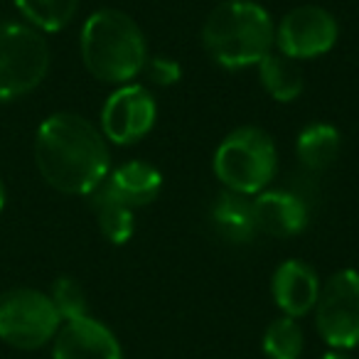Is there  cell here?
I'll list each match as a JSON object with an SVG mask.
<instances>
[{"label":"cell","instance_id":"cell-1","mask_svg":"<svg viewBox=\"0 0 359 359\" xmlns=\"http://www.w3.org/2000/svg\"><path fill=\"white\" fill-rule=\"evenodd\" d=\"M35 163L45 182L65 195H86L109 177L106 138L79 114H55L37 128Z\"/></svg>","mask_w":359,"mask_h":359},{"label":"cell","instance_id":"cell-2","mask_svg":"<svg viewBox=\"0 0 359 359\" xmlns=\"http://www.w3.org/2000/svg\"><path fill=\"white\" fill-rule=\"evenodd\" d=\"M202 47L224 69L256 67L276 47V25L254 0H226L207 15Z\"/></svg>","mask_w":359,"mask_h":359},{"label":"cell","instance_id":"cell-3","mask_svg":"<svg viewBox=\"0 0 359 359\" xmlns=\"http://www.w3.org/2000/svg\"><path fill=\"white\" fill-rule=\"evenodd\" d=\"M81 60L94 79L106 84H128L148 62L143 30L121 11H96L81 27Z\"/></svg>","mask_w":359,"mask_h":359},{"label":"cell","instance_id":"cell-4","mask_svg":"<svg viewBox=\"0 0 359 359\" xmlns=\"http://www.w3.org/2000/svg\"><path fill=\"white\" fill-rule=\"evenodd\" d=\"M212 168L222 185L236 195H259L278 170V150L264 128L241 126L215 150Z\"/></svg>","mask_w":359,"mask_h":359},{"label":"cell","instance_id":"cell-5","mask_svg":"<svg viewBox=\"0 0 359 359\" xmlns=\"http://www.w3.org/2000/svg\"><path fill=\"white\" fill-rule=\"evenodd\" d=\"M50 69V45L40 30L22 22H0V101L30 94Z\"/></svg>","mask_w":359,"mask_h":359},{"label":"cell","instance_id":"cell-6","mask_svg":"<svg viewBox=\"0 0 359 359\" xmlns=\"http://www.w3.org/2000/svg\"><path fill=\"white\" fill-rule=\"evenodd\" d=\"M62 327L50 295L32 288H13L0 295V339L18 349H37L55 339Z\"/></svg>","mask_w":359,"mask_h":359},{"label":"cell","instance_id":"cell-7","mask_svg":"<svg viewBox=\"0 0 359 359\" xmlns=\"http://www.w3.org/2000/svg\"><path fill=\"white\" fill-rule=\"evenodd\" d=\"M315 327L332 349L359 347V271L342 269L320 288Z\"/></svg>","mask_w":359,"mask_h":359},{"label":"cell","instance_id":"cell-8","mask_svg":"<svg viewBox=\"0 0 359 359\" xmlns=\"http://www.w3.org/2000/svg\"><path fill=\"white\" fill-rule=\"evenodd\" d=\"M339 25L330 11L320 6H298L276 25V47L295 62L323 57L337 45Z\"/></svg>","mask_w":359,"mask_h":359},{"label":"cell","instance_id":"cell-9","mask_svg":"<svg viewBox=\"0 0 359 359\" xmlns=\"http://www.w3.org/2000/svg\"><path fill=\"white\" fill-rule=\"evenodd\" d=\"M155 118L153 94L140 84H121L101 109V133L116 145H130L153 130Z\"/></svg>","mask_w":359,"mask_h":359},{"label":"cell","instance_id":"cell-10","mask_svg":"<svg viewBox=\"0 0 359 359\" xmlns=\"http://www.w3.org/2000/svg\"><path fill=\"white\" fill-rule=\"evenodd\" d=\"M52 359H123V349L104 323L84 315L57 330Z\"/></svg>","mask_w":359,"mask_h":359},{"label":"cell","instance_id":"cell-11","mask_svg":"<svg viewBox=\"0 0 359 359\" xmlns=\"http://www.w3.org/2000/svg\"><path fill=\"white\" fill-rule=\"evenodd\" d=\"M320 278L308 264L303 261H283L276 269L271 280V293L278 305V310L288 318H305L315 310V303L320 298Z\"/></svg>","mask_w":359,"mask_h":359},{"label":"cell","instance_id":"cell-12","mask_svg":"<svg viewBox=\"0 0 359 359\" xmlns=\"http://www.w3.org/2000/svg\"><path fill=\"white\" fill-rule=\"evenodd\" d=\"M256 229L276 239H288L308 226V207L298 195L283 190H264L254 195Z\"/></svg>","mask_w":359,"mask_h":359},{"label":"cell","instance_id":"cell-13","mask_svg":"<svg viewBox=\"0 0 359 359\" xmlns=\"http://www.w3.org/2000/svg\"><path fill=\"white\" fill-rule=\"evenodd\" d=\"M210 217L217 234L229 244H249L259 234L254 219V205H251V200H246V195L224 190L212 205Z\"/></svg>","mask_w":359,"mask_h":359},{"label":"cell","instance_id":"cell-14","mask_svg":"<svg viewBox=\"0 0 359 359\" xmlns=\"http://www.w3.org/2000/svg\"><path fill=\"white\" fill-rule=\"evenodd\" d=\"M106 185L135 210V207L150 205L160 195V190H163V175L150 163L130 160V163L118 165L106 177Z\"/></svg>","mask_w":359,"mask_h":359},{"label":"cell","instance_id":"cell-15","mask_svg":"<svg viewBox=\"0 0 359 359\" xmlns=\"http://www.w3.org/2000/svg\"><path fill=\"white\" fill-rule=\"evenodd\" d=\"M89 197H91V210H94V215H96L101 234H104L111 244H126V241L133 236V229H135L133 207L126 200H121V197L106 185V180Z\"/></svg>","mask_w":359,"mask_h":359},{"label":"cell","instance_id":"cell-16","mask_svg":"<svg viewBox=\"0 0 359 359\" xmlns=\"http://www.w3.org/2000/svg\"><path fill=\"white\" fill-rule=\"evenodd\" d=\"M256 69H259V79L261 86L266 89V94L273 101H278V104H290V101H295L303 94V69L290 57L280 55V52H271V55H266L256 65Z\"/></svg>","mask_w":359,"mask_h":359},{"label":"cell","instance_id":"cell-17","mask_svg":"<svg viewBox=\"0 0 359 359\" xmlns=\"http://www.w3.org/2000/svg\"><path fill=\"white\" fill-rule=\"evenodd\" d=\"M339 148H342V135L330 123L305 126L295 140V155H298L300 165L313 172L327 170L337 160Z\"/></svg>","mask_w":359,"mask_h":359},{"label":"cell","instance_id":"cell-18","mask_svg":"<svg viewBox=\"0 0 359 359\" xmlns=\"http://www.w3.org/2000/svg\"><path fill=\"white\" fill-rule=\"evenodd\" d=\"M15 6L35 30L60 32L74 20L79 0H15Z\"/></svg>","mask_w":359,"mask_h":359},{"label":"cell","instance_id":"cell-19","mask_svg":"<svg viewBox=\"0 0 359 359\" xmlns=\"http://www.w3.org/2000/svg\"><path fill=\"white\" fill-rule=\"evenodd\" d=\"M305 347L303 327L295 318H276L264 332V354L269 359H300Z\"/></svg>","mask_w":359,"mask_h":359},{"label":"cell","instance_id":"cell-20","mask_svg":"<svg viewBox=\"0 0 359 359\" xmlns=\"http://www.w3.org/2000/svg\"><path fill=\"white\" fill-rule=\"evenodd\" d=\"M50 298H52L57 313H60V318L65 320V323H69V320H79L86 315L84 288H81L74 278H69V276H62V278L55 280Z\"/></svg>","mask_w":359,"mask_h":359},{"label":"cell","instance_id":"cell-21","mask_svg":"<svg viewBox=\"0 0 359 359\" xmlns=\"http://www.w3.org/2000/svg\"><path fill=\"white\" fill-rule=\"evenodd\" d=\"M143 72L148 74V79L158 86H172V84H177L180 76H182V67H180V62L172 60V57H153V60L145 62Z\"/></svg>","mask_w":359,"mask_h":359},{"label":"cell","instance_id":"cell-22","mask_svg":"<svg viewBox=\"0 0 359 359\" xmlns=\"http://www.w3.org/2000/svg\"><path fill=\"white\" fill-rule=\"evenodd\" d=\"M320 359H349L344 352H339V349H334V352H327V354H323Z\"/></svg>","mask_w":359,"mask_h":359},{"label":"cell","instance_id":"cell-23","mask_svg":"<svg viewBox=\"0 0 359 359\" xmlns=\"http://www.w3.org/2000/svg\"><path fill=\"white\" fill-rule=\"evenodd\" d=\"M3 205H6V190H3V182H0V212H3Z\"/></svg>","mask_w":359,"mask_h":359},{"label":"cell","instance_id":"cell-24","mask_svg":"<svg viewBox=\"0 0 359 359\" xmlns=\"http://www.w3.org/2000/svg\"><path fill=\"white\" fill-rule=\"evenodd\" d=\"M217 3H226V0H217Z\"/></svg>","mask_w":359,"mask_h":359}]
</instances>
